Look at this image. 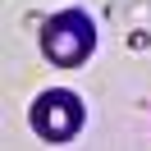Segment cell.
Segmentation results:
<instances>
[{"mask_svg": "<svg viewBox=\"0 0 151 151\" xmlns=\"http://www.w3.org/2000/svg\"><path fill=\"white\" fill-rule=\"evenodd\" d=\"M41 46H46V60H50V64L73 69V64H83V60L92 55L96 28H92V19H87L83 9H64V14H55V19L46 23Z\"/></svg>", "mask_w": 151, "mask_h": 151, "instance_id": "1", "label": "cell"}, {"mask_svg": "<svg viewBox=\"0 0 151 151\" xmlns=\"http://www.w3.org/2000/svg\"><path fill=\"white\" fill-rule=\"evenodd\" d=\"M32 128L46 142H69L78 128H83V101L73 92H41L32 101Z\"/></svg>", "mask_w": 151, "mask_h": 151, "instance_id": "2", "label": "cell"}]
</instances>
